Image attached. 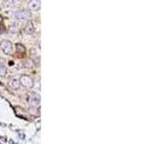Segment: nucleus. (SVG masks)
Instances as JSON below:
<instances>
[{
	"label": "nucleus",
	"mask_w": 160,
	"mask_h": 144,
	"mask_svg": "<svg viewBox=\"0 0 160 144\" xmlns=\"http://www.w3.org/2000/svg\"><path fill=\"white\" fill-rule=\"evenodd\" d=\"M30 113L31 114H39V107H36V108L35 107H31L30 108Z\"/></svg>",
	"instance_id": "obj_9"
},
{
	"label": "nucleus",
	"mask_w": 160,
	"mask_h": 144,
	"mask_svg": "<svg viewBox=\"0 0 160 144\" xmlns=\"http://www.w3.org/2000/svg\"><path fill=\"white\" fill-rule=\"evenodd\" d=\"M40 9V1H31L30 3V10H39Z\"/></svg>",
	"instance_id": "obj_6"
},
{
	"label": "nucleus",
	"mask_w": 160,
	"mask_h": 144,
	"mask_svg": "<svg viewBox=\"0 0 160 144\" xmlns=\"http://www.w3.org/2000/svg\"><path fill=\"white\" fill-rule=\"evenodd\" d=\"M9 86L10 88H12V89H18L21 84H19V80H17V79H10L9 80Z\"/></svg>",
	"instance_id": "obj_4"
},
{
	"label": "nucleus",
	"mask_w": 160,
	"mask_h": 144,
	"mask_svg": "<svg viewBox=\"0 0 160 144\" xmlns=\"http://www.w3.org/2000/svg\"><path fill=\"white\" fill-rule=\"evenodd\" d=\"M24 31H25V34H34V31H35V27H34V24L31 22L28 23V24L25 25Z\"/></svg>",
	"instance_id": "obj_5"
},
{
	"label": "nucleus",
	"mask_w": 160,
	"mask_h": 144,
	"mask_svg": "<svg viewBox=\"0 0 160 144\" xmlns=\"http://www.w3.org/2000/svg\"><path fill=\"white\" fill-rule=\"evenodd\" d=\"M16 50H18L19 53H25V47L23 44L18 43V44H16Z\"/></svg>",
	"instance_id": "obj_7"
},
{
	"label": "nucleus",
	"mask_w": 160,
	"mask_h": 144,
	"mask_svg": "<svg viewBox=\"0 0 160 144\" xmlns=\"http://www.w3.org/2000/svg\"><path fill=\"white\" fill-rule=\"evenodd\" d=\"M1 21H3V18H1V16H0V23H1Z\"/></svg>",
	"instance_id": "obj_12"
},
{
	"label": "nucleus",
	"mask_w": 160,
	"mask_h": 144,
	"mask_svg": "<svg viewBox=\"0 0 160 144\" xmlns=\"http://www.w3.org/2000/svg\"><path fill=\"white\" fill-rule=\"evenodd\" d=\"M0 49H1L5 54H10L11 50H12V46H11V42L7 41V40H4V41L0 43Z\"/></svg>",
	"instance_id": "obj_2"
},
{
	"label": "nucleus",
	"mask_w": 160,
	"mask_h": 144,
	"mask_svg": "<svg viewBox=\"0 0 160 144\" xmlns=\"http://www.w3.org/2000/svg\"><path fill=\"white\" fill-rule=\"evenodd\" d=\"M24 66H27V67H30V66H33V64L30 61H24Z\"/></svg>",
	"instance_id": "obj_11"
},
{
	"label": "nucleus",
	"mask_w": 160,
	"mask_h": 144,
	"mask_svg": "<svg viewBox=\"0 0 160 144\" xmlns=\"http://www.w3.org/2000/svg\"><path fill=\"white\" fill-rule=\"evenodd\" d=\"M17 18L18 19H29L30 18V13L28 12V11L22 10V11H19V12L17 13Z\"/></svg>",
	"instance_id": "obj_3"
},
{
	"label": "nucleus",
	"mask_w": 160,
	"mask_h": 144,
	"mask_svg": "<svg viewBox=\"0 0 160 144\" xmlns=\"http://www.w3.org/2000/svg\"><path fill=\"white\" fill-rule=\"evenodd\" d=\"M5 72H6V67L4 65H0V76H5Z\"/></svg>",
	"instance_id": "obj_8"
},
{
	"label": "nucleus",
	"mask_w": 160,
	"mask_h": 144,
	"mask_svg": "<svg viewBox=\"0 0 160 144\" xmlns=\"http://www.w3.org/2000/svg\"><path fill=\"white\" fill-rule=\"evenodd\" d=\"M19 84L23 85V86H25L27 89H30V88H33L34 82H33V79H31L30 76L23 74V76H21V78H19Z\"/></svg>",
	"instance_id": "obj_1"
},
{
	"label": "nucleus",
	"mask_w": 160,
	"mask_h": 144,
	"mask_svg": "<svg viewBox=\"0 0 160 144\" xmlns=\"http://www.w3.org/2000/svg\"><path fill=\"white\" fill-rule=\"evenodd\" d=\"M23 100H24V102H28V103H29V100H30L29 95H24V96H23Z\"/></svg>",
	"instance_id": "obj_10"
}]
</instances>
